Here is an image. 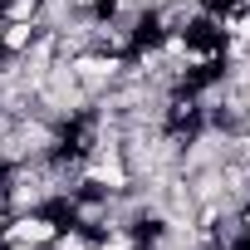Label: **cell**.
Masks as SVG:
<instances>
[{
  "mask_svg": "<svg viewBox=\"0 0 250 250\" xmlns=\"http://www.w3.org/2000/svg\"><path fill=\"white\" fill-rule=\"evenodd\" d=\"M0 230H5L10 245H40V250H49L54 235L64 230V221H59L54 211H15V216H5Z\"/></svg>",
  "mask_w": 250,
  "mask_h": 250,
  "instance_id": "cell-1",
  "label": "cell"
},
{
  "mask_svg": "<svg viewBox=\"0 0 250 250\" xmlns=\"http://www.w3.org/2000/svg\"><path fill=\"white\" fill-rule=\"evenodd\" d=\"M0 30H5V20H0Z\"/></svg>",
  "mask_w": 250,
  "mask_h": 250,
  "instance_id": "cell-5",
  "label": "cell"
},
{
  "mask_svg": "<svg viewBox=\"0 0 250 250\" xmlns=\"http://www.w3.org/2000/svg\"><path fill=\"white\" fill-rule=\"evenodd\" d=\"M49 250H93V230H83V226L64 221V230L54 235V245H49Z\"/></svg>",
  "mask_w": 250,
  "mask_h": 250,
  "instance_id": "cell-3",
  "label": "cell"
},
{
  "mask_svg": "<svg viewBox=\"0 0 250 250\" xmlns=\"http://www.w3.org/2000/svg\"><path fill=\"white\" fill-rule=\"evenodd\" d=\"M40 25L35 20H5V30H0V54H30Z\"/></svg>",
  "mask_w": 250,
  "mask_h": 250,
  "instance_id": "cell-2",
  "label": "cell"
},
{
  "mask_svg": "<svg viewBox=\"0 0 250 250\" xmlns=\"http://www.w3.org/2000/svg\"><path fill=\"white\" fill-rule=\"evenodd\" d=\"M40 5L44 0H0V20H35L40 25Z\"/></svg>",
  "mask_w": 250,
  "mask_h": 250,
  "instance_id": "cell-4",
  "label": "cell"
}]
</instances>
